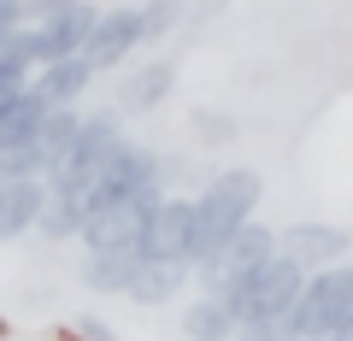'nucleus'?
<instances>
[{
  "mask_svg": "<svg viewBox=\"0 0 353 341\" xmlns=\"http://www.w3.org/2000/svg\"><path fill=\"white\" fill-rule=\"evenodd\" d=\"M265 183L259 171H218L201 194H194V241H189V271L201 265L206 253L218 247L224 236H236L248 218H259Z\"/></svg>",
  "mask_w": 353,
  "mask_h": 341,
  "instance_id": "nucleus-1",
  "label": "nucleus"
},
{
  "mask_svg": "<svg viewBox=\"0 0 353 341\" xmlns=\"http://www.w3.org/2000/svg\"><path fill=\"white\" fill-rule=\"evenodd\" d=\"M94 0H24V36H30V59L48 65L65 53H83L88 24H94Z\"/></svg>",
  "mask_w": 353,
  "mask_h": 341,
  "instance_id": "nucleus-2",
  "label": "nucleus"
},
{
  "mask_svg": "<svg viewBox=\"0 0 353 341\" xmlns=\"http://www.w3.org/2000/svg\"><path fill=\"white\" fill-rule=\"evenodd\" d=\"M306 271L294 265L289 253H271L265 265H253L241 282H230L218 300L230 306V318L236 324H248V318H271V312H294V294H301Z\"/></svg>",
  "mask_w": 353,
  "mask_h": 341,
  "instance_id": "nucleus-3",
  "label": "nucleus"
},
{
  "mask_svg": "<svg viewBox=\"0 0 353 341\" xmlns=\"http://www.w3.org/2000/svg\"><path fill=\"white\" fill-rule=\"evenodd\" d=\"M353 312V265H324V271H306L301 294H294V335L301 341H324L341 329V318Z\"/></svg>",
  "mask_w": 353,
  "mask_h": 341,
  "instance_id": "nucleus-4",
  "label": "nucleus"
},
{
  "mask_svg": "<svg viewBox=\"0 0 353 341\" xmlns=\"http://www.w3.org/2000/svg\"><path fill=\"white\" fill-rule=\"evenodd\" d=\"M271 253H277V229L265 224V218H248L236 236H224L201 265H194V294H224L230 282H241L253 265H265Z\"/></svg>",
  "mask_w": 353,
  "mask_h": 341,
  "instance_id": "nucleus-5",
  "label": "nucleus"
},
{
  "mask_svg": "<svg viewBox=\"0 0 353 341\" xmlns=\"http://www.w3.org/2000/svg\"><path fill=\"white\" fill-rule=\"evenodd\" d=\"M141 189H165L159 183V153L148 147V141H118L112 153H106V165L94 171V189H88V212L94 206H112L124 200V194H141Z\"/></svg>",
  "mask_w": 353,
  "mask_h": 341,
  "instance_id": "nucleus-6",
  "label": "nucleus"
},
{
  "mask_svg": "<svg viewBox=\"0 0 353 341\" xmlns=\"http://www.w3.org/2000/svg\"><path fill=\"white\" fill-rule=\"evenodd\" d=\"M165 189H141V194H124V200L112 206H94V212L83 218V229H77V241H83V253H106V247H136L141 229H148L153 206H159Z\"/></svg>",
  "mask_w": 353,
  "mask_h": 341,
  "instance_id": "nucleus-7",
  "label": "nucleus"
},
{
  "mask_svg": "<svg viewBox=\"0 0 353 341\" xmlns=\"http://www.w3.org/2000/svg\"><path fill=\"white\" fill-rule=\"evenodd\" d=\"M189 241H194V194H159V206H153L148 229H141L136 253L141 259H183L189 265Z\"/></svg>",
  "mask_w": 353,
  "mask_h": 341,
  "instance_id": "nucleus-8",
  "label": "nucleus"
},
{
  "mask_svg": "<svg viewBox=\"0 0 353 341\" xmlns=\"http://www.w3.org/2000/svg\"><path fill=\"white\" fill-rule=\"evenodd\" d=\"M136 48H141V6H101L94 24H88L83 59L94 71H118V65H130Z\"/></svg>",
  "mask_w": 353,
  "mask_h": 341,
  "instance_id": "nucleus-9",
  "label": "nucleus"
},
{
  "mask_svg": "<svg viewBox=\"0 0 353 341\" xmlns=\"http://www.w3.org/2000/svg\"><path fill=\"white\" fill-rule=\"evenodd\" d=\"M277 253H289L301 271H324V265H341V259L353 253V236L341 224L306 218V224H283L277 229Z\"/></svg>",
  "mask_w": 353,
  "mask_h": 341,
  "instance_id": "nucleus-10",
  "label": "nucleus"
},
{
  "mask_svg": "<svg viewBox=\"0 0 353 341\" xmlns=\"http://www.w3.org/2000/svg\"><path fill=\"white\" fill-rule=\"evenodd\" d=\"M94 65L83 59V53H65V59H48L30 71V94H36L41 106H83V94L94 89Z\"/></svg>",
  "mask_w": 353,
  "mask_h": 341,
  "instance_id": "nucleus-11",
  "label": "nucleus"
},
{
  "mask_svg": "<svg viewBox=\"0 0 353 341\" xmlns=\"http://www.w3.org/2000/svg\"><path fill=\"white\" fill-rule=\"evenodd\" d=\"M171 89H176V65L171 59H148V65H136V71L118 83V112L124 118H148V112H159L165 101H171Z\"/></svg>",
  "mask_w": 353,
  "mask_h": 341,
  "instance_id": "nucleus-12",
  "label": "nucleus"
},
{
  "mask_svg": "<svg viewBox=\"0 0 353 341\" xmlns=\"http://www.w3.org/2000/svg\"><path fill=\"white\" fill-rule=\"evenodd\" d=\"M41 200H48V177H6L0 183V241L36 236Z\"/></svg>",
  "mask_w": 353,
  "mask_h": 341,
  "instance_id": "nucleus-13",
  "label": "nucleus"
},
{
  "mask_svg": "<svg viewBox=\"0 0 353 341\" xmlns=\"http://www.w3.org/2000/svg\"><path fill=\"white\" fill-rule=\"evenodd\" d=\"M189 282H194V271L183 265V259H141V271H136V282L124 289V300H136V306H171Z\"/></svg>",
  "mask_w": 353,
  "mask_h": 341,
  "instance_id": "nucleus-14",
  "label": "nucleus"
},
{
  "mask_svg": "<svg viewBox=\"0 0 353 341\" xmlns=\"http://www.w3.org/2000/svg\"><path fill=\"white\" fill-rule=\"evenodd\" d=\"M136 271H141L136 247H106V253H83L77 277H83V289H94V294H124L130 282H136Z\"/></svg>",
  "mask_w": 353,
  "mask_h": 341,
  "instance_id": "nucleus-15",
  "label": "nucleus"
},
{
  "mask_svg": "<svg viewBox=\"0 0 353 341\" xmlns=\"http://www.w3.org/2000/svg\"><path fill=\"white\" fill-rule=\"evenodd\" d=\"M230 335H236V318L218 294H194L183 306V341H230Z\"/></svg>",
  "mask_w": 353,
  "mask_h": 341,
  "instance_id": "nucleus-16",
  "label": "nucleus"
},
{
  "mask_svg": "<svg viewBox=\"0 0 353 341\" xmlns=\"http://www.w3.org/2000/svg\"><path fill=\"white\" fill-rule=\"evenodd\" d=\"M77 118H83V106H48V112H41V124H36V141H30V147H41L48 171L59 165V153L71 147V136H77Z\"/></svg>",
  "mask_w": 353,
  "mask_h": 341,
  "instance_id": "nucleus-17",
  "label": "nucleus"
},
{
  "mask_svg": "<svg viewBox=\"0 0 353 341\" xmlns=\"http://www.w3.org/2000/svg\"><path fill=\"white\" fill-rule=\"evenodd\" d=\"M30 71H36V59H30V36H24V24H18L12 36L0 41V89H24Z\"/></svg>",
  "mask_w": 353,
  "mask_h": 341,
  "instance_id": "nucleus-18",
  "label": "nucleus"
},
{
  "mask_svg": "<svg viewBox=\"0 0 353 341\" xmlns=\"http://www.w3.org/2000/svg\"><path fill=\"white\" fill-rule=\"evenodd\" d=\"M171 30H183V0H148L141 6V48L165 41Z\"/></svg>",
  "mask_w": 353,
  "mask_h": 341,
  "instance_id": "nucleus-19",
  "label": "nucleus"
},
{
  "mask_svg": "<svg viewBox=\"0 0 353 341\" xmlns=\"http://www.w3.org/2000/svg\"><path fill=\"white\" fill-rule=\"evenodd\" d=\"M230 341H301V335H294V318L289 312H271V318H248V324H236Z\"/></svg>",
  "mask_w": 353,
  "mask_h": 341,
  "instance_id": "nucleus-20",
  "label": "nucleus"
},
{
  "mask_svg": "<svg viewBox=\"0 0 353 341\" xmlns=\"http://www.w3.org/2000/svg\"><path fill=\"white\" fill-rule=\"evenodd\" d=\"M194 130H201V147H224L230 136H236V118H224V112H194Z\"/></svg>",
  "mask_w": 353,
  "mask_h": 341,
  "instance_id": "nucleus-21",
  "label": "nucleus"
},
{
  "mask_svg": "<svg viewBox=\"0 0 353 341\" xmlns=\"http://www.w3.org/2000/svg\"><path fill=\"white\" fill-rule=\"evenodd\" d=\"M18 24H24V0H0V41L12 36Z\"/></svg>",
  "mask_w": 353,
  "mask_h": 341,
  "instance_id": "nucleus-22",
  "label": "nucleus"
},
{
  "mask_svg": "<svg viewBox=\"0 0 353 341\" xmlns=\"http://www.w3.org/2000/svg\"><path fill=\"white\" fill-rule=\"evenodd\" d=\"M77 335L83 341H112V329H106L101 318H77Z\"/></svg>",
  "mask_w": 353,
  "mask_h": 341,
  "instance_id": "nucleus-23",
  "label": "nucleus"
},
{
  "mask_svg": "<svg viewBox=\"0 0 353 341\" xmlns=\"http://www.w3.org/2000/svg\"><path fill=\"white\" fill-rule=\"evenodd\" d=\"M24 89H30V83H24ZM24 89H0V118L12 112V106H18V101H24Z\"/></svg>",
  "mask_w": 353,
  "mask_h": 341,
  "instance_id": "nucleus-24",
  "label": "nucleus"
},
{
  "mask_svg": "<svg viewBox=\"0 0 353 341\" xmlns=\"http://www.w3.org/2000/svg\"><path fill=\"white\" fill-rule=\"evenodd\" d=\"M324 341H353V312L341 318V329H336V335H324Z\"/></svg>",
  "mask_w": 353,
  "mask_h": 341,
  "instance_id": "nucleus-25",
  "label": "nucleus"
},
{
  "mask_svg": "<svg viewBox=\"0 0 353 341\" xmlns=\"http://www.w3.org/2000/svg\"><path fill=\"white\" fill-rule=\"evenodd\" d=\"M347 265H353V253H347Z\"/></svg>",
  "mask_w": 353,
  "mask_h": 341,
  "instance_id": "nucleus-26",
  "label": "nucleus"
}]
</instances>
